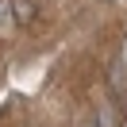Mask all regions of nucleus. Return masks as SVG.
Returning a JSON list of instances; mask_svg holds the SVG:
<instances>
[{
    "label": "nucleus",
    "mask_w": 127,
    "mask_h": 127,
    "mask_svg": "<svg viewBox=\"0 0 127 127\" xmlns=\"http://www.w3.org/2000/svg\"><path fill=\"white\" fill-rule=\"evenodd\" d=\"M12 8H16V19H19V23H27V19L35 16V8H31V0H16Z\"/></svg>",
    "instance_id": "nucleus-1"
},
{
    "label": "nucleus",
    "mask_w": 127,
    "mask_h": 127,
    "mask_svg": "<svg viewBox=\"0 0 127 127\" xmlns=\"http://www.w3.org/2000/svg\"><path fill=\"white\" fill-rule=\"evenodd\" d=\"M85 127H100V119H89V123H85Z\"/></svg>",
    "instance_id": "nucleus-2"
},
{
    "label": "nucleus",
    "mask_w": 127,
    "mask_h": 127,
    "mask_svg": "<svg viewBox=\"0 0 127 127\" xmlns=\"http://www.w3.org/2000/svg\"><path fill=\"white\" fill-rule=\"evenodd\" d=\"M123 127H127V119H123Z\"/></svg>",
    "instance_id": "nucleus-3"
}]
</instances>
